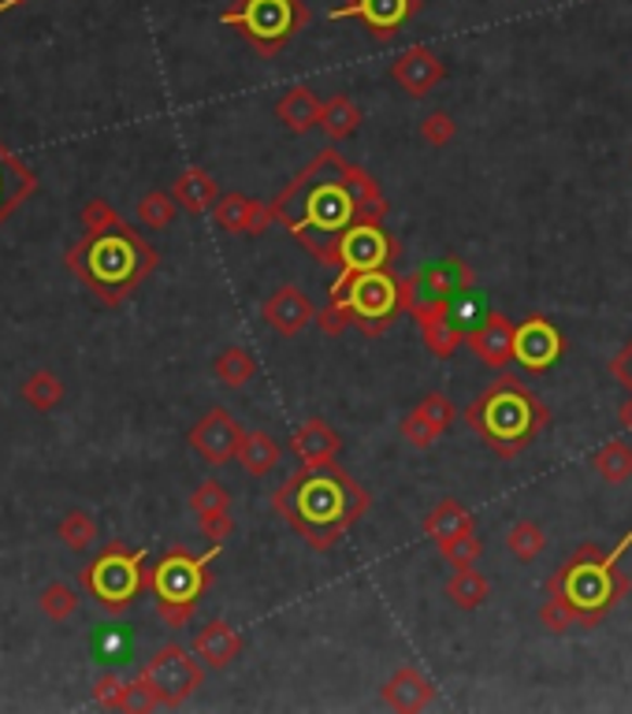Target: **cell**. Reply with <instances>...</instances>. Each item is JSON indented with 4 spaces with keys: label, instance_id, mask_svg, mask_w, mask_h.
Here are the masks:
<instances>
[{
    "label": "cell",
    "instance_id": "obj_50",
    "mask_svg": "<svg viewBox=\"0 0 632 714\" xmlns=\"http://www.w3.org/2000/svg\"><path fill=\"white\" fill-rule=\"evenodd\" d=\"M618 417H621V424H625V429L632 432V391H629V403L621 406V413H618Z\"/></svg>",
    "mask_w": 632,
    "mask_h": 714
},
{
    "label": "cell",
    "instance_id": "obj_37",
    "mask_svg": "<svg viewBox=\"0 0 632 714\" xmlns=\"http://www.w3.org/2000/svg\"><path fill=\"white\" fill-rule=\"evenodd\" d=\"M179 208L183 205L176 202V194H168V190H150V194L138 202V224H145L150 231H164V228H171Z\"/></svg>",
    "mask_w": 632,
    "mask_h": 714
},
{
    "label": "cell",
    "instance_id": "obj_16",
    "mask_svg": "<svg viewBox=\"0 0 632 714\" xmlns=\"http://www.w3.org/2000/svg\"><path fill=\"white\" fill-rule=\"evenodd\" d=\"M317 313L320 309L313 306V298H309V294L301 291V286H294V283L280 286V291H272L265 298V306H261L265 324L272 328L275 335H283V339L301 335L309 324H317Z\"/></svg>",
    "mask_w": 632,
    "mask_h": 714
},
{
    "label": "cell",
    "instance_id": "obj_20",
    "mask_svg": "<svg viewBox=\"0 0 632 714\" xmlns=\"http://www.w3.org/2000/svg\"><path fill=\"white\" fill-rule=\"evenodd\" d=\"M212 216L223 231L231 234H265L268 228L275 224V213L272 205L257 202V197H246V194H220V202L212 205Z\"/></svg>",
    "mask_w": 632,
    "mask_h": 714
},
{
    "label": "cell",
    "instance_id": "obj_21",
    "mask_svg": "<svg viewBox=\"0 0 632 714\" xmlns=\"http://www.w3.org/2000/svg\"><path fill=\"white\" fill-rule=\"evenodd\" d=\"M343 450V435L332 429L327 421H306L301 429H294L291 435V455L298 458L301 469H320V466H332Z\"/></svg>",
    "mask_w": 632,
    "mask_h": 714
},
{
    "label": "cell",
    "instance_id": "obj_24",
    "mask_svg": "<svg viewBox=\"0 0 632 714\" xmlns=\"http://www.w3.org/2000/svg\"><path fill=\"white\" fill-rule=\"evenodd\" d=\"M320 116H324V101H320L309 86H294V90H287L275 101V119H280L291 135H309L313 127H320Z\"/></svg>",
    "mask_w": 632,
    "mask_h": 714
},
{
    "label": "cell",
    "instance_id": "obj_32",
    "mask_svg": "<svg viewBox=\"0 0 632 714\" xmlns=\"http://www.w3.org/2000/svg\"><path fill=\"white\" fill-rule=\"evenodd\" d=\"M20 395H23V403H27L30 409H38V413H49V409H56L60 403H64L67 387H64V380H60L56 372L38 369V372H30V377L23 380Z\"/></svg>",
    "mask_w": 632,
    "mask_h": 714
},
{
    "label": "cell",
    "instance_id": "obj_22",
    "mask_svg": "<svg viewBox=\"0 0 632 714\" xmlns=\"http://www.w3.org/2000/svg\"><path fill=\"white\" fill-rule=\"evenodd\" d=\"M379 696H384L387 707L413 714V711H424V707L436 703V685H431V677L421 674L417 666H402V670H395V674L387 677V685H384V692Z\"/></svg>",
    "mask_w": 632,
    "mask_h": 714
},
{
    "label": "cell",
    "instance_id": "obj_41",
    "mask_svg": "<svg viewBox=\"0 0 632 714\" xmlns=\"http://www.w3.org/2000/svg\"><path fill=\"white\" fill-rule=\"evenodd\" d=\"M398 432H402V439L410 443L413 450H431L439 439H443V432H439L436 424H431L417 406H413L410 413H405L402 421H398Z\"/></svg>",
    "mask_w": 632,
    "mask_h": 714
},
{
    "label": "cell",
    "instance_id": "obj_12",
    "mask_svg": "<svg viewBox=\"0 0 632 714\" xmlns=\"http://www.w3.org/2000/svg\"><path fill=\"white\" fill-rule=\"evenodd\" d=\"M462 291H473V268L462 257H443L405 280V313L413 320L424 313H439Z\"/></svg>",
    "mask_w": 632,
    "mask_h": 714
},
{
    "label": "cell",
    "instance_id": "obj_42",
    "mask_svg": "<svg viewBox=\"0 0 632 714\" xmlns=\"http://www.w3.org/2000/svg\"><path fill=\"white\" fill-rule=\"evenodd\" d=\"M447 317L454 320V324L462 328L465 335H469L473 328L480 324L483 317H488V302H483L480 294H473V291H462V294H457V298H450Z\"/></svg>",
    "mask_w": 632,
    "mask_h": 714
},
{
    "label": "cell",
    "instance_id": "obj_10",
    "mask_svg": "<svg viewBox=\"0 0 632 714\" xmlns=\"http://www.w3.org/2000/svg\"><path fill=\"white\" fill-rule=\"evenodd\" d=\"M90 596L105 607L108 614H119L142 596V588H150V577H145V551L124 544H112L108 551H101L98 559L90 562V570L82 573Z\"/></svg>",
    "mask_w": 632,
    "mask_h": 714
},
{
    "label": "cell",
    "instance_id": "obj_39",
    "mask_svg": "<svg viewBox=\"0 0 632 714\" xmlns=\"http://www.w3.org/2000/svg\"><path fill=\"white\" fill-rule=\"evenodd\" d=\"M38 607L49 622L64 625V622H72L75 611H79V591H75L72 585H64V581H56V585H49L46 591H41Z\"/></svg>",
    "mask_w": 632,
    "mask_h": 714
},
{
    "label": "cell",
    "instance_id": "obj_46",
    "mask_svg": "<svg viewBox=\"0 0 632 714\" xmlns=\"http://www.w3.org/2000/svg\"><path fill=\"white\" fill-rule=\"evenodd\" d=\"M540 622H543V629H551V633H566V629H573V625H580L577 614L569 611V607L562 603L558 596H547V599H543Z\"/></svg>",
    "mask_w": 632,
    "mask_h": 714
},
{
    "label": "cell",
    "instance_id": "obj_49",
    "mask_svg": "<svg viewBox=\"0 0 632 714\" xmlns=\"http://www.w3.org/2000/svg\"><path fill=\"white\" fill-rule=\"evenodd\" d=\"M610 372H614V380H618L621 387L632 391V343H625V346L618 350V357L610 361Z\"/></svg>",
    "mask_w": 632,
    "mask_h": 714
},
{
    "label": "cell",
    "instance_id": "obj_26",
    "mask_svg": "<svg viewBox=\"0 0 632 714\" xmlns=\"http://www.w3.org/2000/svg\"><path fill=\"white\" fill-rule=\"evenodd\" d=\"M417 324H421L424 346H428V350L436 354V357H454L465 346V332L447 317V309L424 313V317H417Z\"/></svg>",
    "mask_w": 632,
    "mask_h": 714
},
{
    "label": "cell",
    "instance_id": "obj_6",
    "mask_svg": "<svg viewBox=\"0 0 632 714\" xmlns=\"http://www.w3.org/2000/svg\"><path fill=\"white\" fill-rule=\"evenodd\" d=\"M223 544H212L205 554H190L183 547H171L150 570V591L157 599V614L171 629H183L209 588V565L220 559Z\"/></svg>",
    "mask_w": 632,
    "mask_h": 714
},
{
    "label": "cell",
    "instance_id": "obj_38",
    "mask_svg": "<svg viewBox=\"0 0 632 714\" xmlns=\"http://www.w3.org/2000/svg\"><path fill=\"white\" fill-rule=\"evenodd\" d=\"M543 547H547V533H543L536 521H517V525H510L506 551L514 554L517 562H536L543 554Z\"/></svg>",
    "mask_w": 632,
    "mask_h": 714
},
{
    "label": "cell",
    "instance_id": "obj_33",
    "mask_svg": "<svg viewBox=\"0 0 632 714\" xmlns=\"http://www.w3.org/2000/svg\"><path fill=\"white\" fill-rule=\"evenodd\" d=\"M592 469L606 484H625L632 481V443L629 439H610L595 450Z\"/></svg>",
    "mask_w": 632,
    "mask_h": 714
},
{
    "label": "cell",
    "instance_id": "obj_4",
    "mask_svg": "<svg viewBox=\"0 0 632 714\" xmlns=\"http://www.w3.org/2000/svg\"><path fill=\"white\" fill-rule=\"evenodd\" d=\"M547 406L517 377H499L465 406L469 429L495 450L499 458H517L528 443L547 429Z\"/></svg>",
    "mask_w": 632,
    "mask_h": 714
},
{
    "label": "cell",
    "instance_id": "obj_11",
    "mask_svg": "<svg viewBox=\"0 0 632 714\" xmlns=\"http://www.w3.org/2000/svg\"><path fill=\"white\" fill-rule=\"evenodd\" d=\"M398 257H402V246H398L395 234L384 231V224H376V220L353 224V228L339 239V246H335L332 268L339 276H335L332 286H327V294L339 291V286H346V283L353 280V276H361V272L391 268Z\"/></svg>",
    "mask_w": 632,
    "mask_h": 714
},
{
    "label": "cell",
    "instance_id": "obj_27",
    "mask_svg": "<svg viewBox=\"0 0 632 714\" xmlns=\"http://www.w3.org/2000/svg\"><path fill=\"white\" fill-rule=\"evenodd\" d=\"M361 109L353 104L350 93H335L324 101V116H320V130H324L327 142H346L353 130L361 127Z\"/></svg>",
    "mask_w": 632,
    "mask_h": 714
},
{
    "label": "cell",
    "instance_id": "obj_36",
    "mask_svg": "<svg viewBox=\"0 0 632 714\" xmlns=\"http://www.w3.org/2000/svg\"><path fill=\"white\" fill-rule=\"evenodd\" d=\"M93 651H98L101 663H131V651H134V637L127 625H101L98 637H93Z\"/></svg>",
    "mask_w": 632,
    "mask_h": 714
},
{
    "label": "cell",
    "instance_id": "obj_23",
    "mask_svg": "<svg viewBox=\"0 0 632 714\" xmlns=\"http://www.w3.org/2000/svg\"><path fill=\"white\" fill-rule=\"evenodd\" d=\"M194 655L209 670H228L242 655L238 629L231 622H223V617H212L209 625H202L194 633Z\"/></svg>",
    "mask_w": 632,
    "mask_h": 714
},
{
    "label": "cell",
    "instance_id": "obj_13",
    "mask_svg": "<svg viewBox=\"0 0 632 714\" xmlns=\"http://www.w3.org/2000/svg\"><path fill=\"white\" fill-rule=\"evenodd\" d=\"M242 424L235 421V413L223 406H212L209 413L202 417V421L190 429L186 443L190 450H194L202 461H209V466H228V461L238 458V447H242Z\"/></svg>",
    "mask_w": 632,
    "mask_h": 714
},
{
    "label": "cell",
    "instance_id": "obj_18",
    "mask_svg": "<svg viewBox=\"0 0 632 714\" xmlns=\"http://www.w3.org/2000/svg\"><path fill=\"white\" fill-rule=\"evenodd\" d=\"M514 332H517V324H510L506 313L488 309V317H483L480 324L465 335V346H469V350L480 357L483 365L502 369V365L514 361Z\"/></svg>",
    "mask_w": 632,
    "mask_h": 714
},
{
    "label": "cell",
    "instance_id": "obj_45",
    "mask_svg": "<svg viewBox=\"0 0 632 714\" xmlns=\"http://www.w3.org/2000/svg\"><path fill=\"white\" fill-rule=\"evenodd\" d=\"M417 409L424 417H428L431 424H436L439 432H450V424H454V417H457V409H454V403H450L447 395H439V391H431V395H424L421 403H417Z\"/></svg>",
    "mask_w": 632,
    "mask_h": 714
},
{
    "label": "cell",
    "instance_id": "obj_17",
    "mask_svg": "<svg viewBox=\"0 0 632 714\" xmlns=\"http://www.w3.org/2000/svg\"><path fill=\"white\" fill-rule=\"evenodd\" d=\"M447 75V64L436 56L428 46H410L405 52H398L391 64V78L402 86L410 98H428Z\"/></svg>",
    "mask_w": 632,
    "mask_h": 714
},
{
    "label": "cell",
    "instance_id": "obj_52",
    "mask_svg": "<svg viewBox=\"0 0 632 714\" xmlns=\"http://www.w3.org/2000/svg\"><path fill=\"white\" fill-rule=\"evenodd\" d=\"M12 4H23V0H12Z\"/></svg>",
    "mask_w": 632,
    "mask_h": 714
},
{
    "label": "cell",
    "instance_id": "obj_9",
    "mask_svg": "<svg viewBox=\"0 0 632 714\" xmlns=\"http://www.w3.org/2000/svg\"><path fill=\"white\" fill-rule=\"evenodd\" d=\"M205 666L202 659L194 655V648H183V643H164V648L153 651V659L142 666V674L134 677L138 689H142L145 707H179L190 696L205 685Z\"/></svg>",
    "mask_w": 632,
    "mask_h": 714
},
{
    "label": "cell",
    "instance_id": "obj_5",
    "mask_svg": "<svg viewBox=\"0 0 632 714\" xmlns=\"http://www.w3.org/2000/svg\"><path fill=\"white\" fill-rule=\"evenodd\" d=\"M72 268L82 276L108 306H116L124 294H131L145 276L157 268V250L134 234L127 224L101 234H86L79 250H72Z\"/></svg>",
    "mask_w": 632,
    "mask_h": 714
},
{
    "label": "cell",
    "instance_id": "obj_25",
    "mask_svg": "<svg viewBox=\"0 0 632 714\" xmlns=\"http://www.w3.org/2000/svg\"><path fill=\"white\" fill-rule=\"evenodd\" d=\"M171 194H176V202L183 205V213L202 216L220 202V182H216L205 168H186L183 176H176V182H171Z\"/></svg>",
    "mask_w": 632,
    "mask_h": 714
},
{
    "label": "cell",
    "instance_id": "obj_48",
    "mask_svg": "<svg viewBox=\"0 0 632 714\" xmlns=\"http://www.w3.org/2000/svg\"><path fill=\"white\" fill-rule=\"evenodd\" d=\"M317 324H320V332H324V335H343L346 328H350V317L343 313V306L327 302V306L317 313Z\"/></svg>",
    "mask_w": 632,
    "mask_h": 714
},
{
    "label": "cell",
    "instance_id": "obj_7",
    "mask_svg": "<svg viewBox=\"0 0 632 714\" xmlns=\"http://www.w3.org/2000/svg\"><path fill=\"white\" fill-rule=\"evenodd\" d=\"M327 302L343 306L350 324L376 339L405 313V280H398L391 268H376V272L353 276L346 286L327 294Z\"/></svg>",
    "mask_w": 632,
    "mask_h": 714
},
{
    "label": "cell",
    "instance_id": "obj_2",
    "mask_svg": "<svg viewBox=\"0 0 632 714\" xmlns=\"http://www.w3.org/2000/svg\"><path fill=\"white\" fill-rule=\"evenodd\" d=\"M369 492L346 473L343 466H320L294 473L280 492L272 495V507L283 521L306 539L313 551H332L350 533L353 521L365 518Z\"/></svg>",
    "mask_w": 632,
    "mask_h": 714
},
{
    "label": "cell",
    "instance_id": "obj_3",
    "mask_svg": "<svg viewBox=\"0 0 632 714\" xmlns=\"http://www.w3.org/2000/svg\"><path fill=\"white\" fill-rule=\"evenodd\" d=\"M629 547H632V528L614 547H599V544L577 547L573 559L562 562L547 577V596H558L577 614V622L584 629H595L632 591V581L621 570V559L629 554Z\"/></svg>",
    "mask_w": 632,
    "mask_h": 714
},
{
    "label": "cell",
    "instance_id": "obj_30",
    "mask_svg": "<svg viewBox=\"0 0 632 714\" xmlns=\"http://www.w3.org/2000/svg\"><path fill=\"white\" fill-rule=\"evenodd\" d=\"M473 510H465L457 499H443L436 502V510H428L424 518V536L428 539H447V536H457V533H473Z\"/></svg>",
    "mask_w": 632,
    "mask_h": 714
},
{
    "label": "cell",
    "instance_id": "obj_40",
    "mask_svg": "<svg viewBox=\"0 0 632 714\" xmlns=\"http://www.w3.org/2000/svg\"><path fill=\"white\" fill-rule=\"evenodd\" d=\"M436 547H439V554H443V562L454 565V570H462V565H476L480 562V554H483V539L476 536V528L473 533H457V536L439 539Z\"/></svg>",
    "mask_w": 632,
    "mask_h": 714
},
{
    "label": "cell",
    "instance_id": "obj_29",
    "mask_svg": "<svg viewBox=\"0 0 632 714\" xmlns=\"http://www.w3.org/2000/svg\"><path fill=\"white\" fill-rule=\"evenodd\" d=\"M447 599L457 607V611H476V607L488 603L491 596V585L488 577H483L480 570H473V565H462V570H454V577L447 581Z\"/></svg>",
    "mask_w": 632,
    "mask_h": 714
},
{
    "label": "cell",
    "instance_id": "obj_1",
    "mask_svg": "<svg viewBox=\"0 0 632 714\" xmlns=\"http://www.w3.org/2000/svg\"><path fill=\"white\" fill-rule=\"evenodd\" d=\"M272 213L320 265H332L335 246L353 224L387 220V197L365 168L350 164L339 150H320L280 190Z\"/></svg>",
    "mask_w": 632,
    "mask_h": 714
},
{
    "label": "cell",
    "instance_id": "obj_43",
    "mask_svg": "<svg viewBox=\"0 0 632 714\" xmlns=\"http://www.w3.org/2000/svg\"><path fill=\"white\" fill-rule=\"evenodd\" d=\"M82 228H86V234H101V231H112V228H119V213L112 208L105 197H90V202L82 205Z\"/></svg>",
    "mask_w": 632,
    "mask_h": 714
},
{
    "label": "cell",
    "instance_id": "obj_44",
    "mask_svg": "<svg viewBox=\"0 0 632 714\" xmlns=\"http://www.w3.org/2000/svg\"><path fill=\"white\" fill-rule=\"evenodd\" d=\"M457 127L454 119H450V112H428V116L421 119V138L431 145V150H443V145L454 142Z\"/></svg>",
    "mask_w": 632,
    "mask_h": 714
},
{
    "label": "cell",
    "instance_id": "obj_15",
    "mask_svg": "<svg viewBox=\"0 0 632 714\" xmlns=\"http://www.w3.org/2000/svg\"><path fill=\"white\" fill-rule=\"evenodd\" d=\"M424 0H346L332 12V20H358L376 41H387L402 30L413 15H421Z\"/></svg>",
    "mask_w": 632,
    "mask_h": 714
},
{
    "label": "cell",
    "instance_id": "obj_31",
    "mask_svg": "<svg viewBox=\"0 0 632 714\" xmlns=\"http://www.w3.org/2000/svg\"><path fill=\"white\" fill-rule=\"evenodd\" d=\"M30 190H34L30 171L23 168V164L15 161L8 150H0V220H4V216L12 213V208L20 205Z\"/></svg>",
    "mask_w": 632,
    "mask_h": 714
},
{
    "label": "cell",
    "instance_id": "obj_35",
    "mask_svg": "<svg viewBox=\"0 0 632 714\" xmlns=\"http://www.w3.org/2000/svg\"><path fill=\"white\" fill-rule=\"evenodd\" d=\"M212 372L220 383H228V387H242V383H249L257 377V357L246 350V346H228V350H220V357L212 361Z\"/></svg>",
    "mask_w": 632,
    "mask_h": 714
},
{
    "label": "cell",
    "instance_id": "obj_19",
    "mask_svg": "<svg viewBox=\"0 0 632 714\" xmlns=\"http://www.w3.org/2000/svg\"><path fill=\"white\" fill-rule=\"evenodd\" d=\"M190 510L197 518V528L205 533V539L212 544H223L231 533H235V521H231V495L220 481H205L194 487L190 495Z\"/></svg>",
    "mask_w": 632,
    "mask_h": 714
},
{
    "label": "cell",
    "instance_id": "obj_14",
    "mask_svg": "<svg viewBox=\"0 0 632 714\" xmlns=\"http://www.w3.org/2000/svg\"><path fill=\"white\" fill-rule=\"evenodd\" d=\"M566 354V335L558 332V324H551L547 317H528L517 324L514 332V361L521 365L525 372L540 377V372H551L554 365Z\"/></svg>",
    "mask_w": 632,
    "mask_h": 714
},
{
    "label": "cell",
    "instance_id": "obj_51",
    "mask_svg": "<svg viewBox=\"0 0 632 714\" xmlns=\"http://www.w3.org/2000/svg\"><path fill=\"white\" fill-rule=\"evenodd\" d=\"M4 8H12V0H0V12H4Z\"/></svg>",
    "mask_w": 632,
    "mask_h": 714
},
{
    "label": "cell",
    "instance_id": "obj_34",
    "mask_svg": "<svg viewBox=\"0 0 632 714\" xmlns=\"http://www.w3.org/2000/svg\"><path fill=\"white\" fill-rule=\"evenodd\" d=\"M56 539L75 554L90 551V547L98 544V521H93L90 510H67L56 525Z\"/></svg>",
    "mask_w": 632,
    "mask_h": 714
},
{
    "label": "cell",
    "instance_id": "obj_28",
    "mask_svg": "<svg viewBox=\"0 0 632 714\" xmlns=\"http://www.w3.org/2000/svg\"><path fill=\"white\" fill-rule=\"evenodd\" d=\"M280 455H283V447L268 432L257 429V432L242 435L238 461H242V469H246L249 476H268L275 466H280Z\"/></svg>",
    "mask_w": 632,
    "mask_h": 714
},
{
    "label": "cell",
    "instance_id": "obj_47",
    "mask_svg": "<svg viewBox=\"0 0 632 714\" xmlns=\"http://www.w3.org/2000/svg\"><path fill=\"white\" fill-rule=\"evenodd\" d=\"M124 696H127V681H119L116 674L98 677V685H93V700H98L101 707L124 711Z\"/></svg>",
    "mask_w": 632,
    "mask_h": 714
},
{
    "label": "cell",
    "instance_id": "obj_8",
    "mask_svg": "<svg viewBox=\"0 0 632 714\" xmlns=\"http://www.w3.org/2000/svg\"><path fill=\"white\" fill-rule=\"evenodd\" d=\"M223 26H235L261 56H280L291 38L309 26V8L301 0H235L220 12Z\"/></svg>",
    "mask_w": 632,
    "mask_h": 714
}]
</instances>
